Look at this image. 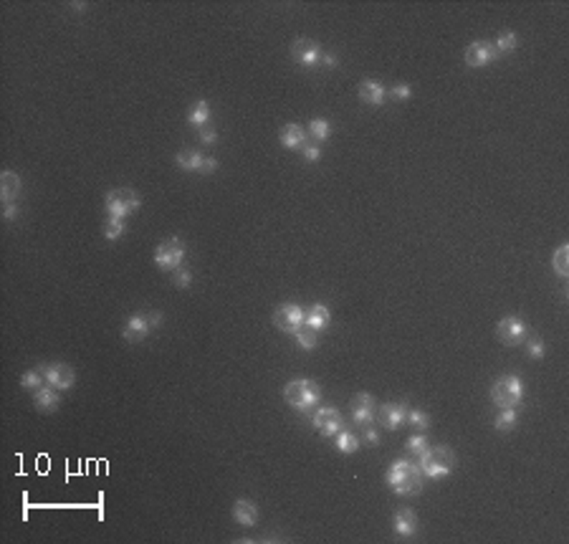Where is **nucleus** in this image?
Here are the masks:
<instances>
[{
    "label": "nucleus",
    "mask_w": 569,
    "mask_h": 544,
    "mask_svg": "<svg viewBox=\"0 0 569 544\" xmlns=\"http://www.w3.org/2000/svg\"><path fill=\"white\" fill-rule=\"evenodd\" d=\"M392 527H395V534L402 536V539H410L418 532V516H415L413 509H398L395 512V519H392Z\"/></svg>",
    "instance_id": "20"
},
{
    "label": "nucleus",
    "mask_w": 569,
    "mask_h": 544,
    "mask_svg": "<svg viewBox=\"0 0 569 544\" xmlns=\"http://www.w3.org/2000/svg\"><path fill=\"white\" fill-rule=\"evenodd\" d=\"M491 400L499 408H519V405H524V385L519 380V375L508 373L493 382Z\"/></svg>",
    "instance_id": "5"
},
{
    "label": "nucleus",
    "mask_w": 569,
    "mask_h": 544,
    "mask_svg": "<svg viewBox=\"0 0 569 544\" xmlns=\"http://www.w3.org/2000/svg\"><path fill=\"white\" fill-rule=\"evenodd\" d=\"M172 273H175V284H178L180 289H187L190 284H193V273L187 271V269H182V266H180L178 271H172Z\"/></svg>",
    "instance_id": "39"
},
{
    "label": "nucleus",
    "mask_w": 569,
    "mask_h": 544,
    "mask_svg": "<svg viewBox=\"0 0 569 544\" xmlns=\"http://www.w3.org/2000/svg\"><path fill=\"white\" fill-rule=\"evenodd\" d=\"M43 382H46V377H43L41 370H28V373L21 375V385H23L25 390H39L43 388Z\"/></svg>",
    "instance_id": "34"
},
{
    "label": "nucleus",
    "mask_w": 569,
    "mask_h": 544,
    "mask_svg": "<svg viewBox=\"0 0 569 544\" xmlns=\"http://www.w3.org/2000/svg\"><path fill=\"white\" fill-rule=\"evenodd\" d=\"M306 132H309V137H312L314 142H327L329 137H332V125H329L327 119H312L309 127H306Z\"/></svg>",
    "instance_id": "27"
},
{
    "label": "nucleus",
    "mask_w": 569,
    "mask_h": 544,
    "mask_svg": "<svg viewBox=\"0 0 569 544\" xmlns=\"http://www.w3.org/2000/svg\"><path fill=\"white\" fill-rule=\"evenodd\" d=\"M316 335H319V332H314L312 326L304 322V324H301L297 332H294V339L299 342V347H301V350L309 352V350H316V344H319V337H316Z\"/></svg>",
    "instance_id": "26"
},
{
    "label": "nucleus",
    "mask_w": 569,
    "mask_h": 544,
    "mask_svg": "<svg viewBox=\"0 0 569 544\" xmlns=\"http://www.w3.org/2000/svg\"><path fill=\"white\" fill-rule=\"evenodd\" d=\"M329 322H332V311H329V306H324V304H314L312 309L306 311V324L312 326L314 332L327 329Z\"/></svg>",
    "instance_id": "23"
},
{
    "label": "nucleus",
    "mask_w": 569,
    "mask_h": 544,
    "mask_svg": "<svg viewBox=\"0 0 569 544\" xmlns=\"http://www.w3.org/2000/svg\"><path fill=\"white\" fill-rule=\"evenodd\" d=\"M21 178L13 170L0 172V200L3 202H16L21 195Z\"/></svg>",
    "instance_id": "21"
},
{
    "label": "nucleus",
    "mask_w": 569,
    "mask_h": 544,
    "mask_svg": "<svg viewBox=\"0 0 569 544\" xmlns=\"http://www.w3.org/2000/svg\"><path fill=\"white\" fill-rule=\"evenodd\" d=\"M407 423L418 428V433H422V430L430 428V415L425 410H418V408H407Z\"/></svg>",
    "instance_id": "33"
},
{
    "label": "nucleus",
    "mask_w": 569,
    "mask_h": 544,
    "mask_svg": "<svg viewBox=\"0 0 569 544\" xmlns=\"http://www.w3.org/2000/svg\"><path fill=\"white\" fill-rule=\"evenodd\" d=\"M496 335H499V342L506 344V347H516V344L524 342L526 337V324H524L519 317H504L496 326Z\"/></svg>",
    "instance_id": "13"
},
{
    "label": "nucleus",
    "mask_w": 569,
    "mask_h": 544,
    "mask_svg": "<svg viewBox=\"0 0 569 544\" xmlns=\"http://www.w3.org/2000/svg\"><path fill=\"white\" fill-rule=\"evenodd\" d=\"M321 63H324L327 69H334V66H336V56L334 54H324V56H321Z\"/></svg>",
    "instance_id": "43"
},
{
    "label": "nucleus",
    "mask_w": 569,
    "mask_h": 544,
    "mask_svg": "<svg viewBox=\"0 0 569 544\" xmlns=\"http://www.w3.org/2000/svg\"><path fill=\"white\" fill-rule=\"evenodd\" d=\"M359 441H365L367 446H377L380 443V435H377V428L372 426V423H367V426H359Z\"/></svg>",
    "instance_id": "36"
},
{
    "label": "nucleus",
    "mask_w": 569,
    "mask_h": 544,
    "mask_svg": "<svg viewBox=\"0 0 569 544\" xmlns=\"http://www.w3.org/2000/svg\"><path fill=\"white\" fill-rule=\"evenodd\" d=\"M175 163L185 172H200V175H213V172L218 170V160L203 155V152H197V149H180L178 155H175Z\"/></svg>",
    "instance_id": "7"
},
{
    "label": "nucleus",
    "mask_w": 569,
    "mask_h": 544,
    "mask_svg": "<svg viewBox=\"0 0 569 544\" xmlns=\"http://www.w3.org/2000/svg\"><path fill=\"white\" fill-rule=\"evenodd\" d=\"M200 142H203V145H215V142H218V132H215V127L205 125L203 129H200Z\"/></svg>",
    "instance_id": "40"
},
{
    "label": "nucleus",
    "mask_w": 569,
    "mask_h": 544,
    "mask_svg": "<svg viewBox=\"0 0 569 544\" xmlns=\"http://www.w3.org/2000/svg\"><path fill=\"white\" fill-rule=\"evenodd\" d=\"M387 94H392V96H395V99H400V101H405V99H410V96H413V86H410V84H398V86H392Z\"/></svg>",
    "instance_id": "38"
},
{
    "label": "nucleus",
    "mask_w": 569,
    "mask_h": 544,
    "mask_svg": "<svg viewBox=\"0 0 569 544\" xmlns=\"http://www.w3.org/2000/svg\"><path fill=\"white\" fill-rule=\"evenodd\" d=\"M552 266L561 279H567L569 276V246L567 243H561L559 249H557V253H554V258H552Z\"/></svg>",
    "instance_id": "29"
},
{
    "label": "nucleus",
    "mask_w": 569,
    "mask_h": 544,
    "mask_svg": "<svg viewBox=\"0 0 569 544\" xmlns=\"http://www.w3.org/2000/svg\"><path fill=\"white\" fill-rule=\"evenodd\" d=\"M279 142L286 149H301L309 142V132L301 125H283L279 132Z\"/></svg>",
    "instance_id": "19"
},
{
    "label": "nucleus",
    "mask_w": 569,
    "mask_h": 544,
    "mask_svg": "<svg viewBox=\"0 0 569 544\" xmlns=\"http://www.w3.org/2000/svg\"><path fill=\"white\" fill-rule=\"evenodd\" d=\"M405 448H407V453H413V456H422L425 448H428V438H425L422 433L410 435V438L405 441Z\"/></svg>",
    "instance_id": "35"
},
{
    "label": "nucleus",
    "mask_w": 569,
    "mask_h": 544,
    "mask_svg": "<svg viewBox=\"0 0 569 544\" xmlns=\"http://www.w3.org/2000/svg\"><path fill=\"white\" fill-rule=\"evenodd\" d=\"M493 46H496V51L501 54H511V51H516V46H519V39H516L514 31H504L499 36V39L493 41Z\"/></svg>",
    "instance_id": "31"
},
{
    "label": "nucleus",
    "mask_w": 569,
    "mask_h": 544,
    "mask_svg": "<svg viewBox=\"0 0 569 544\" xmlns=\"http://www.w3.org/2000/svg\"><path fill=\"white\" fill-rule=\"evenodd\" d=\"M418 466H420L425 479L440 481L445 476H451V471L455 468V453L448 446H433L425 448L422 456H418Z\"/></svg>",
    "instance_id": "2"
},
{
    "label": "nucleus",
    "mask_w": 569,
    "mask_h": 544,
    "mask_svg": "<svg viewBox=\"0 0 569 544\" xmlns=\"http://www.w3.org/2000/svg\"><path fill=\"white\" fill-rule=\"evenodd\" d=\"M301 157H304L306 163H316V160H321V147L316 142H306L304 147H301Z\"/></svg>",
    "instance_id": "37"
},
{
    "label": "nucleus",
    "mask_w": 569,
    "mask_h": 544,
    "mask_svg": "<svg viewBox=\"0 0 569 544\" xmlns=\"http://www.w3.org/2000/svg\"><path fill=\"white\" fill-rule=\"evenodd\" d=\"M283 400L294 408L297 412H309L314 405L321 400V388L314 380H291L286 388H283Z\"/></svg>",
    "instance_id": "3"
},
{
    "label": "nucleus",
    "mask_w": 569,
    "mask_h": 544,
    "mask_svg": "<svg viewBox=\"0 0 569 544\" xmlns=\"http://www.w3.org/2000/svg\"><path fill=\"white\" fill-rule=\"evenodd\" d=\"M187 122L193 127H197V129H203L205 125H211V104L205 99L195 101L193 107H190V112H187Z\"/></svg>",
    "instance_id": "24"
},
{
    "label": "nucleus",
    "mask_w": 569,
    "mask_h": 544,
    "mask_svg": "<svg viewBox=\"0 0 569 544\" xmlns=\"http://www.w3.org/2000/svg\"><path fill=\"white\" fill-rule=\"evenodd\" d=\"M233 519L241 527H256L258 524V506L250 499H238L233 504Z\"/></svg>",
    "instance_id": "22"
},
{
    "label": "nucleus",
    "mask_w": 569,
    "mask_h": 544,
    "mask_svg": "<svg viewBox=\"0 0 569 544\" xmlns=\"http://www.w3.org/2000/svg\"><path fill=\"white\" fill-rule=\"evenodd\" d=\"M142 205V198L137 195V190L132 187H114L104 198V208L109 213V218H129L132 213H137Z\"/></svg>",
    "instance_id": "4"
},
{
    "label": "nucleus",
    "mask_w": 569,
    "mask_h": 544,
    "mask_svg": "<svg viewBox=\"0 0 569 544\" xmlns=\"http://www.w3.org/2000/svg\"><path fill=\"white\" fill-rule=\"evenodd\" d=\"M185 256H187V249L178 236L162 241L155 249V264L157 269H162V271H178L180 266H182V261H185Z\"/></svg>",
    "instance_id": "6"
},
{
    "label": "nucleus",
    "mask_w": 569,
    "mask_h": 544,
    "mask_svg": "<svg viewBox=\"0 0 569 544\" xmlns=\"http://www.w3.org/2000/svg\"><path fill=\"white\" fill-rule=\"evenodd\" d=\"M466 63L471 69H484L489 63H493L499 59V51L493 46V41H473L471 46L466 48Z\"/></svg>",
    "instance_id": "11"
},
{
    "label": "nucleus",
    "mask_w": 569,
    "mask_h": 544,
    "mask_svg": "<svg viewBox=\"0 0 569 544\" xmlns=\"http://www.w3.org/2000/svg\"><path fill=\"white\" fill-rule=\"evenodd\" d=\"M374 397L369 393H359V395L352 397L350 403V415L354 420V426H367L374 420Z\"/></svg>",
    "instance_id": "15"
},
{
    "label": "nucleus",
    "mask_w": 569,
    "mask_h": 544,
    "mask_svg": "<svg viewBox=\"0 0 569 544\" xmlns=\"http://www.w3.org/2000/svg\"><path fill=\"white\" fill-rule=\"evenodd\" d=\"M422 479H425V476H422L420 466L407 459L395 461V463L387 468V474H385L387 486H390L398 496H415V494H420Z\"/></svg>",
    "instance_id": "1"
},
{
    "label": "nucleus",
    "mask_w": 569,
    "mask_h": 544,
    "mask_svg": "<svg viewBox=\"0 0 569 544\" xmlns=\"http://www.w3.org/2000/svg\"><path fill=\"white\" fill-rule=\"evenodd\" d=\"M334 443H336V451L344 453V456H350V453H357L359 446H362V441H359L357 433H352V430H339V433L334 435Z\"/></svg>",
    "instance_id": "25"
},
{
    "label": "nucleus",
    "mask_w": 569,
    "mask_h": 544,
    "mask_svg": "<svg viewBox=\"0 0 569 544\" xmlns=\"http://www.w3.org/2000/svg\"><path fill=\"white\" fill-rule=\"evenodd\" d=\"M304 322H306V311L294 302L281 304V306H276V311H273V324H276V329L286 332V335H294Z\"/></svg>",
    "instance_id": "9"
},
{
    "label": "nucleus",
    "mask_w": 569,
    "mask_h": 544,
    "mask_svg": "<svg viewBox=\"0 0 569 544\" xmlns=\"http://www.w3.org/2000/svg\"><path fill=\"white\" fill-rule=\"evenodd\" d=\"M149 332H152V324H149L147 319V311H134L132 317L127 319L125 329H122V337H125L127 342H142V339H147Z\"/></svg>",
    "instance_id": "16"
},
{
    "label": "nucleus",
    "mask_w": 569,
    "mask_h": 544,
    "mask_svg": "<svg viewBox=\"0 0 569 544\" xmlns=\"http://www.w3.org/2000/svg\"><path fill=\"white\" fill-rule=\"evenodd\" d=\"M380 426L387 430H400L407 423V405L405 403H385L380 405V410L374 412Z\"/></svg>",
    "instance_id": "14"
},
{
    "label": "nucleus",
    "mask_w": 569,
    "mask_h": 544,
    "mask_svg": "<svg viewBox=\"0 0 569 544\" xmlns=\"http://www.w3.org/2000/svg\"><path fill=\"white\" fill-rule=\"evenodd\" d=\"M516 420H519V412H516V408H501V412L496 415V430H514V426H516Z\"/></svg>",
    "instance_id": "30"
},
{
    "label": "nucleus",
    "mask_w": 569,
    "mask_h": 544,
    "mask_svg": "<svg viewBox=\"0 0 569 544\" xmlns=\"http://www.w3.org/2000/svg\"><path fill=\"white\" fill-rule=\"evenodd\" d=\"M147 319L149 324H152V329H157V326L162 324V311H147Z\"/></svg>",
    "instance_id": "42"
},
{
    "label": "nucleus",
    "mask_w": 569,
    "mask_h": 544,
    "mask_svg": "<svg viewBox=\"0 0 569 544\" xmlns=\"http://www.w3.org/2000/svg\"><path fill=\"white\" fill-rule=\"evenodd\" d=\"M18 202H3V220H16Z\"/></svg>",
    "instance_id": "41"
},
{
    "label": "nucleus",
    "mask_w": 569,
    "mask_h": 544,
    "mask_svg": "<svg viewBox=\"0 0 569 544\" xmlns=\"http://www.w3.org/2000/svg\"><path fill=\"white\" fill-rule=\"evenodd\" d=\"M312 426L319 430L324 438H334L339 430H344V418L342 412L336 410L334 405H321L312 415Z\"/></svg>",
    "instance_id": "8"
},
{
    "label": "nucleus",
    "mask_w": 569,
    "mask_h": 544,
    "mask_svg": "<svg viewBox=\"0 0 569 544\" xmlns=\"http://www.w3.org/2000/svg\"><path fill=\"white\" fill-rule=\"evenodd\" d=\"M125 233H127L125 218H107V223H104V238H107V241H119Z\"/></svg>",
    "instance_id": "28"
},
{
    "label": "nucleus",
    "mask_w": 569,
    "mask_h": 544,
    "mask_svg": "<svg viewBox=\"0 0 569 544\" xmlns=\"http://www.w3.org/2000/svg\"><path fill=\"white\" fill-rule=\"evenodd\" d=\"M357 94H359V99L365 101V104H369V107H383L385 99H387V89H385L380 81H374V79L359 81Z\"/></svg>",
    "instance_id": "17"
},
{
    "label": "nucleus",
    "mask_w": 569,
    "mask_h": 544,
    "mask_svg": "<svg viewBox=\"0 0 569 544\" xmlns=\"http://www.w3.org/2000/svg\"><path fill=\"white\" fill-rule=\"evenodd\" d=\"M39 370L43 373V377H46V385L56 388L58 393L71 390L74 388V382H76V373H74V367L66 365V362H48V365L39 367Z\"/></svg>",
    "instance_id": "10"
},
{
    "label": "nucleus",
    "mask_w": 569,
    "mask_h": 544,
    "mask_svg": "<svg viewBox=\"0 0 569 544\" xmlns=\"http://www.w3.org/2000/svg\"><path fill=\"white\" fill-rule=\"evenodd\" d=\"M291 56H294V61H297L299 66H306V69H312V66H316V63L321 61L324 51H321V46L316 43V41L299 39V41H294V43H291Z\"/></svg>",
    "instance_id": "12"
},
{
    "label": "nucleus",
    "mask_w": 569,
    "mask_h": 544,
    "mask_svg": "<svg viewBox=\"0 0 569 544\" xmlns=\"http://www.w3.org/2000/svg\"><path fill=\"white\" fill-rule=\"evenodd\" d=\"M33 405H36V410H41L43 415H46V412H56L58 405H61V395H58L56 388L43 385V388L33 390Z\"/></svg>",
    "instance_id": "18"
},
{
    "label": "nucleus",
    "mask_w": 569,
    "mask_h": 544,
    "mask_svg": "<svg viewBox=\"0 0 569 544\" xmlns=\"http://www.w3.org/2000/svg\"><path fill=\"white\" fill-rule=\"evenodd\" d=\"M524 347H526V355L531 359H541L544 357V339L537 335H526L524 337Z\"/></svg>",
    "instance_id": "32"
}]
</instances>
